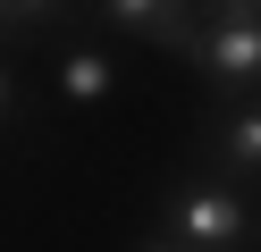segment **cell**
<instances>
[{
	"instance_id": "6da1fadb",
	"label": "cell",
	"mask_w": 261,
	"mask_h": 252,
	"mask_svg": "<svg viewBox=\"0 0 261 252\" xmlns=\"http://www.w3.org/2000/svg\"><path fill=\"white\" fill-rule=\"evenodd\" d=\"M160 235L177 252H253V193H236L227 177H211L202 160L160 193Z\"/></svg>"
},
{
	"instance_id": "7a4b0ae2",
	"label": "cell",
	"mask_w": 261,
	"mask_h": 252,
	"mask_svg": "<svg viewBox=\"0 0 261 252\" xmlns=\"http://www.w3.org/2000/svg\"><path fill=\"white\" fill-rule=\"evenodd\" d=\"M177 59H186L194 76L211 84V109H227V101H253V84H261V17H253V9L194 17V25H186V42H177Z\"/></svg>"
},
{
	"instance_id": "3957f363",
	"label": "cell",
	"mask_w": 261,
	"mask_h": 252,
	"mask_svg": "<svg viewBox=\"0 0 261 252\" xmlns=\"http://www.w3.org/2000/svg\"><path fill=\"white\" fill-rule=\"evenodd\" d=\"M202 168H211V177H227L236 193H253V168H261V101L202 109Z\"/></svg>"
},
{
	"instance_id": "277c9868",
	"label": "cell",
	"mask_w": 261,
	"mask_h": 252,
	"mask_svg": "<svg viewBox=\"0 0 261 252\" xmlns=\"http://www.w3.org/2000/svg\"><path fill=\"white\" fill-rule=\"evenodd\" d=\"M51 93L68 101V109H101L110 93H118V59H110L101 42H68L51 67Z\"/></svg>"
},
{
	"instance_id": "5b68a950",
	"label": "cell",
	"mask_w": 261,
	"mask_h": 252,
	"mask_svg": "<svg viewBox=\"0 0 261 252\" xmlns=\"http://www.w3.org/2000/svg\"><path fill=\"white\" fill-rule=\"evenodd\" d=\"M101 25H118V34H152L160 50H177L186 42V25H194V9H177V0H101Z\"/></svg>"
},
{
	"instance_id": "8992f818",
	"label": "cell",
	"mask_w": 261,
	"mask_h": 252,
	"mask_svg": "<svg viewBox=\"0 0 261 252\" xmlns=\"http://www.w3.org/2000/svg\"><path fill=\"white\" fill-rule=\"evenodd\" d=\"M17 118V76H9V59H0V126Z\"/></svg>"
},
{
	"instance_id": "52a82bcc",
	"label": "cell",
	"mask_w": 261,
	"mask_h": 252,
	"mask_svg": "<svg viewBox=\"0 0 261 252\" xmlns=\"http://www.w3.org/2000/svg\"><path fill=\"white\" fill-rule=\"evenodd\" d=\"M135 252H177V244H169V235H160V227H152V235H143V244H135Z\"/></svg>"
}]
</instances>
